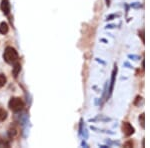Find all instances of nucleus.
<instances>
[{"mask_svg": "<svg viewBox=\"0 0 150 148\" xmlns=\"http://www.w3.org/2000/svg\"><path fill=\"white\" fill-rule=\"evenodd\" d=\"M18 133H19L18 128L15 127V126H11L10 129H9V131H8V135H9V137H10V138L16 137L18 135Z\"/></svg>", "mask_w": 150, "mask_h": 148, "instance_id": "6", "label": "nucleus"}, {"mask_svg": "<svg viewBox=\"0 0 150 148\" xmlns=\"http://www.w3.org/2000/svg\"><path fill=\"white\" fill-rule=\"evenodd\" d=\"M20 70H21V64L18 61H16L14 63L13 69H12V73H13V76L15 77V78L17 77V75L19 74V72H20Z\"/></svg>", "mask_w": 150, "mask_h": 148, "instance_id": "5", "label": "nucleus"}, {"mask_svg": "<svg viewBox=\"0 0 150 148\" xmlns=\"http://www.w3.org/2000/svg\"><path fill=\"white\" fill-rule=\"evenodd\" d=\"M8 106L12 111H14V112H18V111H20L23 109L24 102L20 97H12L10 100H9Z\"/></svg>", "mask_w": 150, "mask_h": 148, "instance_id": "2", "label": "nucleus"}, {"mask_svg": "<svg viewBox=\"0 0 150 148\" xmlns=\"http://www.w3.org/2000/svg\"><path fill=\"white\" fill-rule=\"evenodd\" d=\"M3 58L4 60L9 63V64H14L16 61H18V52L14 49L11 46H8V47L5 48L4 50V54H3Z\"/></svg>", "mask_w": 150, "mask_h": 148, "instance_id": "1", "label": "nucleus"}, {"mask_svg": "<svg viewBox=\"0 0 150 148\" xmlns=\"http://www.w3.org/2000/svg\"><path fill=\"white\" fill-rule=\"evenodd\" d=\"M9 30V27H8V24L6 22H1L0 23V33L1 34H6Z\"/></svg>", "mask_w": 150, "mask_h": 148, "instance_id": "7", "label": "nucleus"}, {"mask_svg": "<svg viewBox=\"0 0 150 148\" xmlns=\"http://www.w3.org/2000/svg\"><path fill=\"white\" fill-rule=\"evenodd\" d=\"M0 7H1V10L3 11V13L5 14V15H8V14L10 13L11 6H10V3H9L8 0H2Z\"/></svg>", "mask_w": 150, "mask_h": 148, "instance_id": "4", "label": "nucleus"}, {"mask_svg": "<svg viewBox=\"0 0 150 148\" xmlns=\"http://www.w3.org/2000/svg\"><path fill=\"white\" fill-rule=\"evenodd\" d=\"M133 142L131 140H129V141H127L126 143H124V147H133Z\"/></svg>", "mask_w": 150, "mask_h": 148, "instance_id": "13", "label": "nucleus"}, {"mask_svg": "<svg viewBox=\"0 0 150 148\" xmlns=\"http://www.w3.org/2000/svg\"><path fill=\"white\" fill-rule=\"evenodd\" d=\"M116 73H117V67L115 66V68H114V70H113V72H112V78H111V86H110V89H109L110 94L112 93V91H113V86H114V83H115Z\"/></svg>", "mask_w": 150, "mask_h": 148, "instance_id": "8", "label": "nucleus"}, {"mask_svg": "<svg viewBox=\"0 0 150 148\" xmlns=\"http://www.w3.org/2000/svg\"><path fill=\"white\" fill-rule=\"evenodd\" d=\"M144 118H145V115H144V113H142L141 115L139 116V121H140V123H141L142 128L145 127V120H144Z\"/></svg>", "mask_w": 150, "mask_h": 148, "instance_id": "12", "label": "nucleus"}, {"mask_svg": "<svg viewBox=\"0 0 150 148\" xmlns=\"http://www.w3.org/2000/svg\"><path fill=\"white\" fill-rule=\"evenodd\" d=\"M122 131L124 133L125 136H130L134 133V127L130 124L129 122H123L122 124Z\"/></svg>", "mask_w": 150, "mask_h": 148, "instance_id": "3", "label": "nucleus"}, {"mask_svg": "<svg viewBox=\"0 0 150 148\" xmlns=\"http://www.w3.org/2000/svg\"><path fill=\"white\" fill-rule=\"evenodd\" d=\"M141 37H142V42H144V36H143V30L141 31Z\"/></svg>", "mask_w": 150, "mask_h": 148, "instance_id": "14", "label": "nucleus"}, {"mask_svg": "<svg viewBox=\"0 0 150 148\" xmlns=\"http://www.w3.org/2000/svg\"><path fill=\"white\" fill-rule=\"evenodd\" d=\"M6 81H7V79H6L5 75L2 74V73H0V88H2V87L5 85Z\"/></svg>", "mask_w": 150, "mask_h": 148, "instance_id": "11", "label": "nucleus"}, {"mask_svg": "<svg viewBox=\"0 0 150 148\" xmlns=\"http://www.w3.org/2000/svg\"><path fill=\"white\" fill-rule=\"evenodd\" d=\"M7 118V111L0 106V122L4 121Z\"/></svg>", "mask_w": 150, "mask_h": 148, "instance_id": "10", "label": "nucleus"}, {"mask_svg": "<svg viewBox=\"0 0 150 148\" xmlns=\"http://www.w3.org/2000/svg\"><path fill=\"white\" fill-rule=\"evenodd\" d=\"M0 146L1 147H9L10 146V142L8 141V139H6V138L3 137L2 135H0Z\"/></svg>", "mask_w": 150, "mask_h": 148, "instance_id": "9", "label": "nucleus"}]
</instances>
